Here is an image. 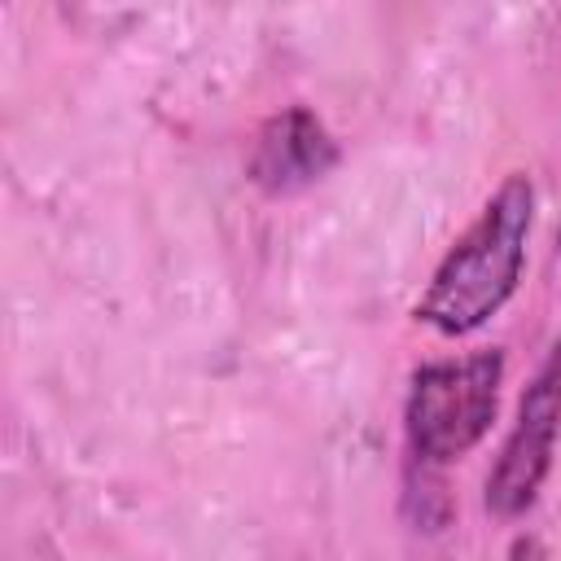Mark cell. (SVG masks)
Masks as SVG:
<instances>
[{
	"mask_svg": "<svg viewBox=\"0 0 561 561\" xmlns=\"http://www.w3.org/2000/svg\"><path fill=\"white\" fill-rule=\"evenodd\" d=\"M530 180L508 175L500 193L486 202L478 224L451 245L443 267L434 272L430 294L416 302V316L443 333H469L491 311L504 307L522 276L526 232H530Z\"/></svg>",
	"mask_w": 561,
	"mask_h": 561,
	"instance_id": "obj_1",
	"label": "cell"
},
{
	"mask_svg": "<svg viewBox=\"0 0 561 561\" xmlns=\"http://www.w3.org/2000/svg\"><path fill=\"white\" fill-rule=\"evenodd\" d=\"M500 377L504 359L500 351H482L469 359L425 364L412 377L408 394V438L412 451L443 465L465 456L491 425L500 403Z\"/></svg>",
	"mask_w": 561,
	"mask_h": 561,
	"instance_id": "obj_2",
	"label": "cell"
},
{
	"mask_svg": "<svg viewBox=\"0 0 561 561\" xmlns=\"http://www.w3.org/2000/svg\"><path fill=\"white\" fill-rule=\"evenodd\" d=\"M561 434V346H552V355L543 359V368L535 373V381L522 394L517 408V425L500 451L495 473L486 478V504L504 517L522 513L552 460V443Z\"/></svg>",
	"mask_w": 561,
	"mask_h": 561,
	"instance_id": "obj_3",
	"label": "cell"
},
{
	"mask_svg": "<svg viewBox=\"0 0 561 561\" xmlns=\"http://www.w3.org/2000/svg\"><path fill=\"white\" fill-rule=\"evenodd\" d=\"M329 167H333V145L307 110H289V114L272 118L259 131V149H254V162H250L254 180L267 193L302 188L316 175H324Z\"/></svg>",
	"mask_w": 561,
	"mask_h": 561,
	"instance_id": "obj_4",
	"label": "cell"
}]
</instances>
